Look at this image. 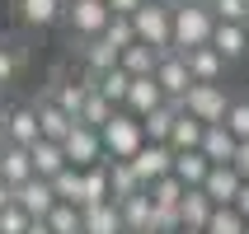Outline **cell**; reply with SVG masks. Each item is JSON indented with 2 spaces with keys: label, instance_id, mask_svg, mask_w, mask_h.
I'll use <instances>...</instances> for the list:
<instances>
[{
  "label": "cell",
  "instance_id": "277c9868",
  "mask_svg": "<svg viewBox=\"0 0 249 234\" xmlns=\"http://www.w3.org/2000/svg\"><path fill=\"white\" fill-rule=\"evenodd\" d=\"M226 108H231V94H226V84H193L188 94H183V112L197 117V122H226Z\"/></svg>",
  "mask_w": 249,
  "mask_h": 234
},
{
  "label": "cell",
  "instance_id": "681fc988",
  "mask_svg": "<svg viewBox=\"0 0 249 234\" xmlns=\"http://www.w3.org/2000/svg\"><path fill=\"white\" fill-rule=\"evenodd\" d=\"M245 234H249V230H245Z\"/></svg>",
  "mask_w": 249,
  "mask_h": 234
},
{
  "label": "cell",
  "instance_id": "44dd1931",
  "mask_svg": "<svg viewBox=\"0 0 249 234\" xmlns=\"http://www.w3.org/2000/svg\"><path fill=\"white\" fill-rule=\"evenodd\" d=\"M94 202H113L108 159H104V164H89V169H80V206H94Z\"/></svg>",
  "mask_w": 249,
  "mask_h": 234
},
{
  "label": "cell",
  "instance_id": "d4e9b609",
  "mask_svg": "<svg viewBox=\"0 0 249 234\" xmlns=\"http://www.w3.org/2000/svg\"><path fill=\"white\" fill-rule=\"evenodd\" d=\"M118 66H123L132 80H141V75H155V66H160V52H155V47H146V42H132V47H123Z\"/></svg>",
  "mask_w": 249,
  "mask_h": 234
},
{
  "label": "cell",
  "instance_id": "8fae6325",
  "mask_svg": "<svg viewBox=\"0 0 249 234\" xmlns=\"http://www.w3.org/2000/svg\"><path fill=\"white\" fill-rule=\"evenodd\" d=\"M14 206H24L33 220H47V211L56 206L52 178H38V173H33L28 183H19V187H14Z\"/></svg>",
  "mask_w": 249,
  "mask_h": 234
},
{
  "label": "cell",
  "instance_id": "74e56055",
  "mask_svg": "<svg viewBox=\"0 0 249 234\" xmlns=\"http://www.w3.org/2000/svg\"><path fill=\"white\" fill-rule=\"evenodd\" d=\"M104 38H108L113 47L123 52V47H132V42H137V28H132V19H127V14H113L108 28H104Z\"/></svg>",
  "mask_w": 249,
  "mask_h": 234
},
{
  "label": "cell",
  "instance_id": "4fadbf2b",
  "mask_svg": "<svg viewBox=\"0 0 249 234\" xmlns=\"http://www.w3.org/2000/svg\"><path fill=\"white\" fill-rule=\"evenodd\" d=\"M183 61H188V75H193L197 84H221V75H226V56L216 52V47H188L183 52Z\"/></svg>",
  "mask_w": 249,
  "mask_h": 234
},
{
  "label": "cell",
  "instance_id": "7a4b0ae2",
  "mask_svg": "<svg viewBox=\"0 0 249 234\" xmlns=\"http://www.w3.org/2000/svg\"><path fill=\"white\" fill-rule=\"evenodd\" d=\"M132 28H137V42H146L155 52H174V10H169V5L146 0V5L132 14Z\"/></svg>",
  "mask_w": 249,
  "mask_h": 234
},
{
  "label": "cell",
  "instance_id": "f1b7e54d",
  "mask_svg": "<svg viewBox=\"0 0 249 234\" xmlns=\"http://www.w3.org/2000/svg\"><path fill=\"white\" fill-rule=\"evenodd\" d=\"M113 103L104 94H99V89H89V94H85V103H80V117H75V122H85V126H94V131H104V126L113 122Z\"/></svg>",
  "mask_w": 249,
  "mask_h": 234
},
{
  "label": "cell",
  "instance_id": "f546056e",
  "mask_svg": "<svg viewBox=\"0 0 249 234\" xmlns=\"http://www.w3.org/2000/svg\"><path fill=\"white\" fill-rule=\"evenodd\" d=\"M212 159L202 150H188V155H174V178H183L188 187H202V178H207Z\"/></svg>",
  "mask_w": 249,
  "mask_h": 234
},
{
  "label": "cell",
  "instance_id": "7dc6e473",
  "mask_svg": "<svg viewBox=\"0 0 249 234\" xmlns=\"http://www.w3.org/2000/svg\"><path fill=\"white\" fill-rule=\"evenodd\" d=\"M160 5H174V0H160Z\"/></svg>",
  "mask_w": 249,
  "mask_h": 234
},
{
  "label": "cell",
  "instance_id": "cb8c5ba5",
  "mask_svg": "<svg viewBox=\"0 0 249 234\" xmlns=\"http://www.w3.org/2000/svg\"><path fill=\"white\" fill-rule=\"evenodd\" d=\"M202 131H207V122H197V117L179 112V122H174V131H169V150H174V155L202 150Z\"/></svg>",
  "mask_w": 249,
  "mask_h": 234
},
{
  "label": "cell",
  "instance_id": "e0dca14e",
  "mask_svg": "<svg viewBox=\"0 0 249 234\" xmlns=\"http://www.w3.org/2000/svg\"><path fill=\"white\" fill-rule=\"evenodd\" d=\"M28 178H33V155H28L24 145L0 140V183L19 187V183H28Z\"/></svg>",
  "mask_w": 249,
  "mask_h": 234
},
{
  "label": "cell",
  "instance_id": "d6986e66",
  "mask_svg": "<svg viewBox=\"0 0 249 234\" xmlns=\"http://www.w3.org/2000/svg\"><path fill=\"white\" fill-rule=\"evenodd\" d=\"M212 47L226 56V66L240 61V56L249 52V24H221V19H216V28H212Z\"/></svg>",
  "mask_w": 249,
  "mask_h": 234
},
{
  "label": "cell",
  "instance_id": "1f68e13d",
  "mask_svg": "<svg viewBox=\"0 0 249 234\" xmlns=\"http://www.w3.org/2000/svg\"><path fill=\"white\" fill-rule=\"evenodd\" d=\"M24 61H28V56H24V47H19V42L0 38V89L19 80V70H24Z\"/></svg>",
  "mask_w": 249,
  "mask_h": 234
},
{
  "label": "cell",
  "instance_id": "ffe728a7",
  "mask_svg": "<svg viewBox=\"0 0 249 234\" xmlns=\"http://www.w3.org/2000/svg\"><path fill=\"white\" fill-rule=\"evenodd\" d=\"M235 150H240V140L226 131V122H212L202 131V155H207L212 164H235Z\"/></svg>",
  "mask_w": 249,
  "mask_h": 234
},
{
  "label": "cell",
  "instance_id": "e575fe53",
  "mask_svg": "<svg viewBox=\"0 0 249 234\" xmlns=\"http://www.w3.org/2000/svg\"><path fill=\"white\" fill-rule=\"evenodd\" d=\"M226 131L235 140H249V98H231L226 108Z\"/></svg>",
  "mask_w": 249,
  "mask_h": 234
},
{
  "label": "cell",
  "instance_id": "ac0fdd59",
  "mask_svg": "<svg viewBox=\"0 0 249 234\" xmlns=\"http://www.w3.org/2000/svg\"><path fill=\"white\" fill-rule=\"evenodd\" d=\"M160 103H165V89L155 84V75H141V80H132V89H127L123 112H132V117H146V112H155Z\"/></svg>",
  "mask_w": 249,
  "mask_h": 234
},
{
  "label": "cell",
  "instance_id": "6da1fadb",
  "mask_svg": "<svg viewBox=\"0 0 249 234\" xmlns=\"http://www.w3.org/2000/svg\"><path fill=\"white\" fill-rule=\"evenodd\" d=\"M174 52H188V47H207L212 28H216V14L207 10V0H174Z\"/></svg>",
  "mask_w": 249,
  "mask_h": 234
},
{
  "label": "cell",
  "instance_id": "c3c4849f",
  "mask_svg": "<svg viewBox=\"0 0 249 234\" xmlns=\"http://www.w3.org/2000/svg\"><path fill=\"white\" fill-rule=\"evenodd\" d=\"M123 234H132V230H123Z\"/></svg>",
  "mask_w": 249,
  "mask_h": 234
},
{
  "label": "cell",
  "instance_id": "7bdbcfd3",
  "mask_svg": "<svg viewBox=\"0 0 249 234\" xmlns=\"http://www.w3.org/2000/svg\"><path fill=\"white\" fill-rule=\"evenodd\" d=\"M10 202H14V187H10V183H0V211L10 206Z\"/></svg>",
  "mask_w": 249,
  "mask_h": 234
},
{
  "label": "cell",
  "instance_id": "9c48e42d",
  "mask_svg": "<svg viewBox=\"0 0 249 234\" xmlns=\"http://www.w3.org/2000/svg\"><path fill=\"white\" fill-rule=\"evenodd\" d=\"M0 140H10V145H38L42 131H38V108L33 103H19V108H5V136Z\"/></svg>",
  "mask_w": 249,
  "mask_h": 234
},
{
  "label": "cell",
  "instance_id": "4dcf8cb0",
  "mask_svg": "<svg viewBox=\"0 0 249 234\" xmlns=\"http://www.w3.org/2000/svg\"><path fill=\"white\" fill-rule=\"evenodd\" d=\"M94 89L108 98L113 108H123V103H127V89H132V75H127L123 66H113V70H104V75L94 80Z\"/></svg>",
  "mask_w": 249,
  "mask_h": 234
},
{
  "label": "cell",
  "instance_id": "4316f807",
  "mask_svg": "<svg viewBox=\"0 0 249 234\" xmlns=\"http://www.w3.org/2000/svg\"><path fill=\"white\" fill-rule=\"evenodd\" d=\"M146 192H151V206L155 211H179V202L188 197V183L174 178V173H165V178H155Z\"/></svg>",
  "mask_w": 249,
  "mask_h": 234
},
{
  "label": "cell",
  "instance_id": "d590c367",
  "mask_svg": "<svg viewBox=\"0 0 249 234\" xmlns=\"http://www.w3.org/2000/svg\"><path fill=\"white\" fill-rule=\"evenodd\" d=\"M52 192H56V202L80 206V169H61V173L52 178Z\"/></svg>",
  "mask_w": 249,
  "mask_h": 234
},
{
  "label": "cell",
  "instance_id": "5bb4252c",
  "mask_svg": "<svg viewBox=\"0 0 249 234\" xmlns=\"http://www.w3.org/2000/svg\"><path fill=\"white\" fill-rule=\"evenodd\" d=\"M240 183H245V178H240L231 164H212L207 178H202V192L212 197V206H231V202L240 197Z\"/></svg>",
  "mask_w": 249,
  "mask_h": 234
},
{
  "label": "cell",
  "instance_id": "2e32d148",
  "mask_svg": "<svg viewBox=\"0 0 249 234\" xmlns=\"http://www.w3.org/2000/svg\"><path fill=\"white\" fill-rule=\"evenodd\" d=\"M33 108H38V131H42V140H66V136H71L75 117H71L66 108H56L47 94H42V98H33Z\"/></svg>",
  "mask_w": 249,
  "mask_h": 234
},
{
  "label": "cell",
  "instance_id": "8d00e7d4",
  "mask_svg": "<svg viewBox=\"0 0 249 234\" xmlns=\"http://www.w3.org/2000/svg\"><path fill=\"white\" fill-rule=\"evenodd\" d=\"M207 10L221 24H249V0H207Z\"/></svg>",
  "mask_w": 249,
  "mask_h": 234
},
{
  "label": "cell",
  "instance_id": "f35d334b",
  "mask_svg": "<svg viewBox=\"0 0 249 234\" xmlns=\"http://www.w3.org/2000/svg\"><path fill=\"white\" fill-rule=\"evenodd\" d=\"M28 225H33V216H28L24 206L10 202V206L0 211V234H28Z\"/></svg>",
  "mask_w": 249,
  "mask_h": 234
},
{
  "label": "cell",
  "instance_id": "7c38bea8",
  "mask_svg": "<svg viewBox=\"0 0 249 234\" xmlns=\"http://www.w3.org/2000/svg\"><path fill=\"white\" fill-rule=\"evenodd\" d=\"M118 47H113L108 38H104V33H99V38H85V47H80V66H85V80L94 84L99 75H104V70H113L118 66Z\"/></svg>",
  "mask_w": 249,
  "mask_h": 234
},
{
  "label": "cell",
  "instance_id": "52a82bcc",
  "mask_svg": "<svg viewBox=\"0 0 249 234\" xmlns=\"http://www.w3.org/2000/svg\"><path fill=\"white\" fill-rule=\"evenodd\" d=\"M155 84L165 89V98H183L188 89H193V75H188V61H183V52H160V66H155Z\"/></svg>",
  "mask_w": 249,
  "mask_h": 234
},
{
  "label": "cell",
  "instance_id": "9a60e30c",
  "mask_svg": "<svg viewBox=\"0 0 249 234\" xmlns=\"http://www.w3.org/2000/svg\"><path fill=\"white\" fill-rule=\"evenodd\" d=\"M80 234H123V211H118V202L80 206Z\"/></svg>",
  "mask_w": 249,
  "mask_h": 234
},
{
  "label": "cell",
  "instance_id": "ba28073f",
  "mask_svg": "<svg viewBox=\"0 0 249 234\" xmlns=\"http://www.w3.org/2000/svg\"><path fill=\"white\" fill-rule=\"evenodd\" d=\"M132 169H137V178L151 187L155 178L174 173V150H169V145H160V140H146V145L132 155Z\"/></svg>",
  "mask_w": 249,
  "mask_h": 234
},
{
  "label": "cell",
  "instance_id": "b9f144b4",
  "mask_svg": "<svg viewBox=\"0 0 249 234\" xmlns=\"http://www.w3.org/2000/svg\"><path fill=\"white\" fill-rule=\"evenodd\" d=\"M231 206H235L240 216H245V220H249V183H240V197H235V202H231Z\"/></svg>",
  "mask_w": 249,
  "mask_h": 234
},
{
  "label": "cell",
  "instance_id": "bcb514c9",
  "mask_svg": "<svg viewBox=\"0 0 249 234\" xmlns=\"http://www.w3.org/2000/svg\"><path fill=\"white\" fill-rule=\"evenodd\" d=\"M179 234H197V230H179Z\"/></svg>",
  "mask_w": 249,
  "mask_h": 234
},
{
  "label": "cell",
  "instance_id": "484cf974",
  "mask_svg": "<svg viewBox=\"0 0 249 234\" xmlns=\"http://www.w3.org/2000/svg\"><path fill=\"white\" fill-rule=\"evenodd\" d=\"M118 211H123V230H132V234L151 230V216H155V206H151V192L123 197V202H118Z\"/></svg>",
  "mask_w": 249,
  "mask_h": 234
},
{
  "label": "cell",
  "instance_id": "7402d4cb",
  "mask_svg": "<svg viewBox=\"0 0 249 234\" xmlns=\"http://www.w3.org/2000/svg\"><path fill=\"white\" fill-rule=\"evenodd\" d=\"M212 211H216V206H212V197L202 192V187H188V197L179 202V225L202 234V230H207V220H212Z\"/></svg>",
  "mask_w": 249,
  "mask_h": 234
},
{
  "label": "cell",
  "instance_id": "d6a6232c",
  "mask_svg": "<svg viewBox=\"0 0 249 234\" xmlns=\"http://www.w3.org/2000/svg\"><path fill=\"white\" fill-rule=\"evenodd\" d=\"M245 230H249V220L240 216L235 206H216V211H212V220H207V230H202V234H245Z\"/></svg>",
  "mask_w": 249,
  "mask_h": 234
},
{
  "label": "cell",
  "instance_id": "30bf717a",
  "mask_svg": "<svg viewBox=\"0 0 249 234\" xmlns=\"http://www.w3.org/2000/svg\"><path fill=\"white\" fill-rule=\"evenodd\" d=\"M14 19L33 33H42V28L66 19V0H14Z\"/></svg>",
  "mask_w": 249,
  "mask_h": 234
},
{
  "label": "cell",
  "instance_id": "f6af8a7d",
  "mask_svg": "<svg viewBox=\"0 0 249 234\" xmlns=\"http://www.w3.org/2000/svg\"><path fill=\"white\" fill-rule=\"evenodd\" d=\"M0 136H5V108H0Z\"/></svg>",
  "mask_w": 249,
  "mask_h": 234
},
{
  "label": "cell",
  "instance_id": "8992f818",
  "mask_svg": "<svg viewBox=\"0 0 249 234\" xmlns=\"http://www.w3.org/2000/svg\"><path fill=\"white\" fill-rule=\"evenodd\" d=\"M61 150H66V164H71V169L104 164V136H99L94 126H85V122L71 126V136L61 140Z\"/></svg>",
  "mask_w": 249,
  "mask_h": 234
},
{
  "label": "cell",
  "instance_id": "836d02e7",
  "mask_svg": "<svg viewBox=\"0 0 249 234\" xmlns=\"http://www.w3.org/2000/svg\"><path fill=\"white\" fill-rule=\"evenodd\" d=\"M47 230H52V234H80V206L56 202V206L47 211Z\"/></svg>",
  "mask_w": 249,
  "mask_h": 234
},
{
  "label": "cell",
  "instance_id": "83f0119b",
  "mask_svg": "<svg viewBox=\"0 0 249 234\" xmlns=\"http://www.w3.org/2000/svg\"><path fill=\"white\" fill-rule=\"evenodd\" d=\"M108 183H113V202H123V197H137V192H146V183L137 178L132 159H108Z\"/></svg>",
  "mask_w": 249,
  "mask_h": 234
},
{
  "label": "cell",
  "instance_id": "603a6c76",
  "mask_svg": "<svg viewBox=\"0 0 249 234\" xmlns=\"http://www.w3.org/2000/svg\"><path fill=\"white\" fill-rule=\"evenodd\" d=\"M28 155H33V173H38V178H56L61 169H71L61 140H38V145H28Z\"/></svg>",
  "mask_w": 249,
  "mask_h": 234
},
{
  "label": "cell",
  "instance_id": "60d3db41",
  "mask_svg": "<svg viewBox=\"0 0 249 234\" xmlns=\"http://www.w3.org/2000/svg\"><path fill=\"white\" fill-rule=\"evenodd\" d=\"M104 5H108L113 14H127V19H132V14H137L141 5H146V0H104Z\"/></svg>",
  "mask_w": 249,
  "mask_h": 234
},
{
  "label": "cell",
  "instance_id": "5b68a950",
  "mask_svg": "<svg viewBox=\"0 0 249 234\" xmlns=\"http://www.w3.org/2000/svg\"><path fill=\"white\" fill-rule=\"evenodd\" d=\"M113 10L104 5V0H66V19L61 24L75 33V38H99L104 28H108Z\"/></svg>",
  "mask_w": 249,
  "mask_h": 234
},
{
  "label": "cell",
  "instance_id": "ee69618b",
  "mask_svg": "<svg viewBox=\"0 0 249 234\" xmlns=\"http://www.w3.org/2000/svg\"><path fill=\"white\" fill-rule=\"evenodd\" d=\"M28 234H52V230H47V220H33V225H28Z\"/></svg>",
  "mask_w": 249,
  "mask_h": 234
},
{
  "label": "cell",
  "instance_id": "ab89813d",
  "mask_svg": "<svg viewBox=\"0 0 249 234\" xmlns=\"http://www.w3.org/2000/svg\"><path fill=\"white\" fill-rule=\"evenodd\" d=\"M231 169H235L240 178L249 183V140H240V150H235V164H231Z\"/></svg>",
  "mask_w": 249,
  "mask_h": 234
},
{
  "label": "cell",
  "instance_id": "3957f363",
  "mask_svg": "<svg viewBox=\"0 0 249 234\" xmlns=\"http://www.w3.org/2000/svg\"><path fill=\"white\" fill-rule=\"evenodd\" d=\"M104 136V159H132V155L146 145V131H141V117H132V112H113V122L99 131Z\"/></svg>",
  "mask_w": 249,
  "mask_h": 234
}]
</instances>
